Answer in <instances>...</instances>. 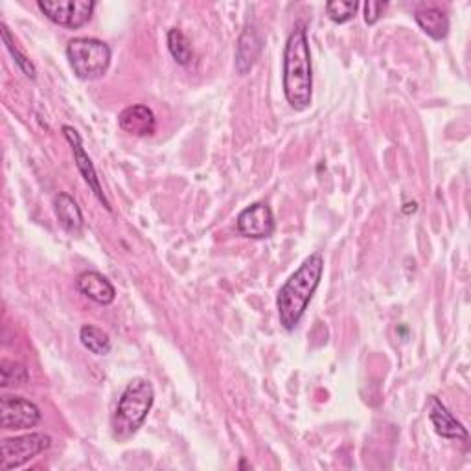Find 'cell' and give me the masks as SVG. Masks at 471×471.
<instances>
[{"instance_id":"d6986e66","label":"cell","mask_w":471,"mask_h":471,"mask_svg":"<svg viewBox=\"0 0 471 471\" xmlns=\"http://www.w3.org/2000/svg\"><path fill=\"white\" fill-rule=\"evenodd\" d=\"M357 10H359L357 0H334V3L326 4L328 17L337 24H345V22L352 20L353 15L357 13Z\"/></svg>"},{"instance_id":"ba28073f","label":"cell","mask_w":471,"mask_h":471,"mask_svg":"<svg viewBox=\"0 0 471 471\" xmlns=\"http://www.w3.org/2000/svg\"><path fill=\"white\" fill-rule=\"evenodd\" d=\"M238 232L251 240H267L274 232V215L269 205L255 203L240 212L236 221Z\"/></svg>"},{"instance_id":"ffe728a7","label":"cell","mask_w":471,"mask_h":471,"mask_svg":"<svg viewBox=\"0 0 471 471\" xmlns=\"http://www.w3.org/2000/svg\"><path fill=\"white\" fill-rule=\"evenodd\" d=\"M0 372H3V386H4V389H6V386H20L28 379H30V376H28V369L22 363L8 361V359H4V361H3V369H0Z\"/></svg>"},{"instance_id":"3957f363","label":"cell","mask_w":471,"mask_h":471,"mask_svg":"<svg viewBox=\"0 0 471 471\" xmlns=\"http://www.w3.org/2000/svg\"><path fill=\"white\" fill-rule=\"evenodd\" d=\"M155 402V391L150 379L134 378L127 383L124 389L117 410L113 414V436L118 442L129 440L133 434L138 433L148 418V414Z\"/></svg>"},{"instance_id":"9a60e30c","label":"cell","mask_w":471,"mask_h":471,"mask_svg":"<svg viewBox=\"0 0 471 471\" xmlns=\"http://www.w3.org/2000/svg\"><path fill=\"white\" fill-rule=\"evenodd\" d=\"M414 20L434 41H444L450 34V17L438 8H422L414 13Z\"/></svg>"},{"instance_id":"5bb4252c","label":"cell","mask_w":471,"mask_h":471,"mask_svg":"<svg viewBox=\"0 0 471 471\" xmlns=\"http://www.w3.org/2000/svg\"><path fill=\"white\" fill-rule=\"evenodd\" d=\"M55 217H58L63 231L72 236H81L83 232V214L77 203L69 196V193H58L53 199Z\"/></svg>"},{"instance_id":"2e32d148","label":"cell","mask_w":471,"mask_h":471,"mask_svg":"<svg viewBox=\"0 0 471 471\" xmlns=\"http://www.w3.org/2000/svg\"><path fill=\"white\" fill-rule=\"evenodd\" d=\"M79 341L94 355H107L110 352V339L98 326L93 324L83 326L79 329Z\"/></svg>"},{"instance_id":"ac0fdd59","label":"cell","mask_w":471,"mask_h":471,"mask_svg":"<svg viewBox=\"0 0 471 471\" xmlns=\"http://www.w3.org/2000/svg\"><path fill=\"white\" fill-rule=\"evenodd\" d=\"M0 28H3V39H4V45H6L8 52L12 53V58L15 60L17 67L24 72L26 77L36 79V77H37V69H36V65H34L30 60H28L26 55L15 46V41L12 39V34H10V28H8L4 22H3V26H0Z\"/></svg>"},{"instance_id":"7c38bea8","label":"cell","mask_w":471,"mask_h":471,"mask_svg":"<svg viewBox=\"0 0 471 471\" xmlns=\"http://www.w3.org/2000/svg\"><path fill=\"white\" fill-rule=\"evenodd\" d=\"M118 126L124 133L133 136H151L157 129V120L153 110L146 105L126 107L118 115Z\"/></svg>"},{"instance_id":"9c48e42d","label":"cell","mask_w":471,"mask_h":471,"mask_svg":"<svg viewBox=\"0 0 471 471\" xmlns=\"http://www.w3.org/2000/svg\"><path fill=\"white\" fill-rule=\"evenodd\" d=\"M63 136L69 141V144L72 146V151H74V160H76V166L77 170L81 174V177L85 179V183L89 184V188L94 191V196L100 199V203L105 207L107 212H110L113 208H110V203L107 201L105 193L102 190V184H100V179H98V174L94 170V164L91 160V157L87 155V151L83 150V142H81V136L79 133L70 127V126H63Z\"/></svg>"},{"instance_id":"277c9868","label":"cell","mask_w":471,"mask_h":471,"mask_svg":"<svg viewBox=\"0 0 471 471\" xmlns=\"http://www.w3.org/2000/svg\"><path fill=\"white\" fill-rule=\"evenodd\" d=\"M67 58L83 81L100 79L110 65V48L94 37H76L67 45Z\"/></svg>"},{"instance_id":"4fadbf2b","label":"cell","mask_w":471,"mask_h":471,"mask_svg":"<svg viewBox=\"0 0 471 471\" xmlns=\"http://www.w3.org/2000/svg\"><path fill=\"white\" fill-rule=\"evenodd\" d=\"M262 52V37L255 28H245L243 34L240 36L238 48H236V70L238 74L245 76L251 70L258 60V55Z\"/></svg>"},{"instance_id":"8fae6325","label":"cell","mask_w":471,"mask_h":471,"mask_svg":"<svg viewBox=\"0 0 471 471\" xmlns=\"http://www.w3.org/2000/svg\"><path fill=\"white\" fill-rule=\"evenodd\" d=\"M76 288L81 295H85L100 306H109L117 298L115 286L98 271H83L76 279Z\"/></svg>"},{"instance_id":"44dd1931","label":"cell","mask_w":471,"mask_h":471,"mask_svg":"<svg viewBox=\"0 0 471 471\" xmlns=\"http://www.w3.org/2000/svg\"><path fill=\"white\" fill-rule=\"evenodd\" d=\"M385 8H386L385 3H365V20H367V24H370V26L376 24L381 19Z\"/></svg>"},{"instance_id":"6da1fadb","label":"cell","mask_w":471,"mask_h":471,"mask_svg":"<svg viewBox=\"0 0 471 471\" xmlns=\"http://www.w3.org/2000/svg\"><path fill=\"white\" fill-rule=\"evenodd\" d=\"M324 258L321 253H313L289 276L276 296V310L284 329L293 331L300 319L306 313L310 302L322 280Z\"/></svg>"},{"instance_id":"30bf717a","label":"cell","mask_w":471,"mask_h":471,"mask_svg":"<svg viewBox=\"0 0 471 471\" xmlns=\"http://www.w3.org/2000/svg\"><path fill=\"white\" fill-rule=\"evenodd\" d=\"M427 414H429V420H431L434 431L442 438L464 442V444L469 440V434H467L466 427L453 417V414L450 412V409L444 403H442L436 396H429Z\"/></svg>"},{"instance_id":"e0dca14e","label":"cell","mask_w":471,"mask_h":471,"mask_svg":"<svg viewBox=\"0 0 471 471\" xmlns=\"http://www.w3.org/2000/svg\"><path fill=\"white\" fill-rule=\"evenodd\" d=\"M168 50L172 53V58L179 63V65H188L191 61V46L190 41L186 39V36L179 30V28H172L168 32Z\"/></svg>"},{"instance_id":"52a82bcc","label":"cell","mask_w":471,"mask_h":471,"mask_svg":"<svg viewBox=\"0 0 471 471\" xmlns=\"http://www.w3.org/2000/svg\"><path fill=\"white\" fill-rule=\"evenodd\" d=\"M0 422L6 431L32 429L41 422V410L30 400L6 394L0 400Z\"/></svg>"},{"instance_id":"8992f818","label":"cell","mask_w":471,"mask_h":471,"mask_svg":"<svg viewBox=\"0 0 471 471\" xmlns=\"http://www.w3.org/2000/svg\"><path fill=\"white\" fill-rule=\"evenodd\" d=\"M37 6L53 24L77 30L91 20L96 3L93 0H39Z\"/></svg>"},{"instance_id":"5b68a950","label":"cell","mask_w":471,"mask_h":471,"mask_svg":"<svg viewBox=\"0 0 471 471\" xmlns=\"http://www.w3.org/2000/svg\"><path fill=\"white\" fill-rule=\"evenodd\" d=\"M52 446V436L45 433H30L22 436L4 438L3 440V462L0 469L10 471L22 467L37 455L46 451Z\"/></svg>"},{"instance_id":"7a4b0ae2","label":"cell","mask_w":471,"mask_h":471,"mask_svg":"<svg viewBox=\"0 0 471 471\" xmlns=\"http://www.w3.org/2000/svg\"><path fill=\"white\" fill-rule=\"evenodd\" d=\"M284 94L295 110H306L312 105L313 72L308 32L302 24L288 37L284 50Z\"/></svg>"}]
</instances>
